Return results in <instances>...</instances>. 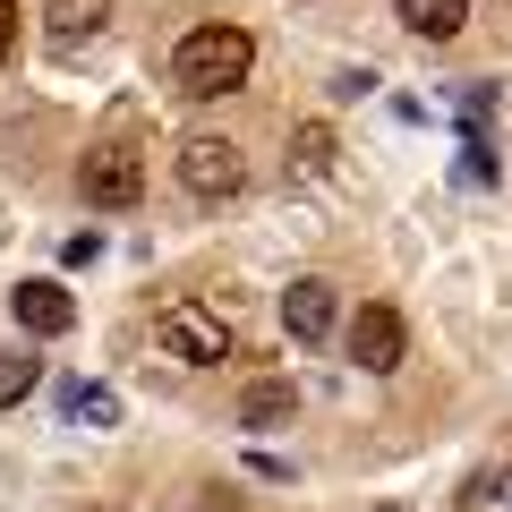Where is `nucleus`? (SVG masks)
Masks as SVG:
<instances>
[{
	"instance_id": "obj_1",
	"label": "nucleus",
	"mask_w": 512,
	"mask_h": 512,
	"mask_svg": "<svg viewBox=\"0 0 512 512\" xmlns=\"http://www.w3.org/2000/svg\"><path fill=\"white\" fill-rule=\"evenodd\" d=\"M256 69V43L239 35V26H188L180 52H171V86L188 94V103H214V94H239Z\"/></svg>"
},
{
	"instance_id": "obj_11",
	"label": "nucleus",
	"mask_w": 512,
	"mask_h": 512,
	"mask_svg": "<svg viewBox=\"0 0 512 512\" xmlns=\"http://www.w3.org/2000/svg\"><path fill=\"white\" fill-rule=\"evenodd\" d=\"M35 384H43V359H26V350H0V410H18Z\"/></svg>"
},
{
	"instance_id": "obj_9",
	"label": "nucleus",
	"mask_w": 512,
	"mask_h": 512,
	"mask_svg": "<svg viewBox=\"0 0 512 512\" xmlns=\"http://www.w3.org/2000/svg\"><path fill=\"white\" fill-rule=\"evenodd\" d=\"M291 171H299V180H316V171H333V128H325V120H308V128L291 137Z\"/></svg>"
},
{
	"instance_id": "obj_2",
	"label": "nucleus",
	"mask_w": 512,
	"mask_h": 512,
	"mask_svg": "<svg viewBox=\"0 0 512 512\" xmlns=\"http://www.w3.org/2000/svg\"><path fill=\"white\" fill-rule=\"evenodd\" d=\"M154 342H163V359H180V367H222L231 359V325H222L214 308H197V299H171V308L154 316Z\"/></svg>"
},
{
	"instance_id": "obj_13",
	"label": "nucleus",
	"mask_w": 512,
	"mask_h": 512,
	"mask_svg": "<svg viewBox=\"0 0 512 512\" xmlns=\"http://www.w3.org/2000/svg\"><path fill=\"white\" fill-rule=\"evenodd\" d=\"M69 419H86V427H111V419H120V402H111L103 384H69Z\"/></svg>"
},
{
	"instance_id": "obj_7",
	"label": "nucleus",
	"mask_w": 512,
	"mask_h": 512,
	"mask_svg": "<svg viewBox=\"0 0 512 512\" xmlns=\"http://www.w3.org/2000/svg\"><path fill=\"white\" fill-rule=\"evenodd\" d=\"M9 308H18L26 333H69V325H77V299L60 291V282H18V291H9Z\"/></svg>"
},
{
	"instance_id": "obj_14",
	"label": "nucleus",
	"mask_w": 512,
	"mask_h": 512,
	"mask_svg": "<svg viewBox=\"0 0 512 512\" xmlns=\"http://www.w3.org/2000/svg\"><path fill=\"white\" fill-rule=\"evenodd\" d=\"M18 52V9H9V0H0V60Z\"/></svg>"
},
{
	"instance_id": "obj_3",
	"label": "nucleus",
	"mask_w": 512,
	"mask_h": 512,
	"mask_svg": "<svg viewBox=\"0 0 512 512\" xmlns=\"http://www.w3.org/2000/svg\"><path fill=\"white\" fill-rule=\"evenodd\" d=\"M77 188H86V205H103V214H128V205L146 197V163H137V146H94L86 163H77Z\"/></svg>"
},
{
	"instance_id": "obj_10",
	"label": "nucleus",
	"mask_w": 512,
	"mask_h": 512,
	"mask_svg": "<svg viewBox=\"0 0 512 512\" xmlns=\"http://www.w3.org/2000/svg\"><path fill=\"white\" fill-rule=\"evenodd\" d=\"M239 419H248V427H274V419H291V384H282V376L248 384V402H239Z\"/></svg>"
},
{
	"instance_id": "obj_5",
	"label": "nucleus",
	"mask_w": 512,
	"mask_h": 512,
	"mask_svg": "<svg viewBox=\"0 0 512 512\" xmlns=\"http://www.w3.org/2000/svg\"><path fill=\"white\" fill-rule=\"evenodd\" d=\"M350 359H359L367 376H393V367H402V316L393 308H359L350 316Z\"/></svg>"
},
{
	"instance_id": "obj_12",
	"label": "nucleus",
	"mask_w": 512,
	"mask_h": 512,
	"mask_svg": "<svg viewBox=\"0 0 512 512\" xmlns=\"http://www.w3.org/2000/svg\"><path fill=\"white\" fill-rule=\"evenodd\" d=\"M111 18V0H52V35L60 43H77V35H94V26Z\"/></svg>"
},
{
	"instance_id": "obj_6",
	"label": "nucleus",
	"mask_w": 512,
	"mask_h": 512,
	"mask_svg": "<svg viewBox=\"0 0 512 512\" xmlns=\"http://www.w3.org/2000/svg\"><path fill=\"white\" fill-rule=\"evenodd\" d=\"M282 325H291V342H325L333 333V282H291V291H282Z\"/></svg>"
},
{
	"instance_id": "obj_8",
	"label": "nucleus",
	"mask_w": 512,
	"mask_h": 512,
	"mask_svg": "<svg viewBox=\"0 0 512 512\" xmlns=\"http://www.w3.org/2000/svg\"><path fill=\"white\" fill-rule=\"evenodd\" d=\"M461 18H470V0H402V26H410L419 43H453Z\"/></svg>"
},
{
	"instance_id": "obj_4",
	"label": "nucleus",
	"mask_w": 512,
	"mask_h": 512,
	"mask_svg": "<svg viewBox=\"0 0 512 512\" xmlns=\"http://www.w3.org/2000/svg\"><path fill=\"white\" fill-rule=\"evenodd\" d=\"M239 180H248V163H239V146L231 137H188L180 146V188L188 197H239Z\"/></svg>"
}]
</instances>
